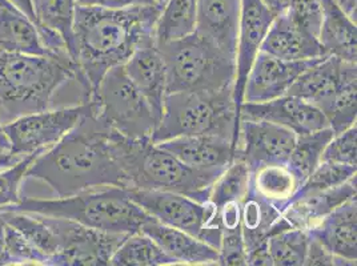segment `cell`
Instances as JSON below:
<instances>
[{"label": "cell", "instance_id": "9c48e42d", "mask_svg": "<svg viewBox=\"0 0 357 266\" xmlns=\"http://www.w3.org/2000/svg\"><path fill=\"white\" fill-rule=\"evenodd\" d=\"M130 197L155 220L187 232L219 251L222 229L218 208L212 203H199L175 192L128 189Z\"/></svg>", "mask_w": 357, "mask_h": 266}, {"label": "cell", "instance_id": "277c9868", "mask_svg": "<svg viewBox=\"0 0 357 266\" xmlns=\"http://www.w3.org/2000/svg\"><path fill=\"white\" fill-rule=\"evenodd\" d=\"M0 210L67 219L105 233L132 235L151 219L121 187H103L55 200L24 198Z\"/></svg>", "mask_w": 357, "mask_h": 266}, {"label": "cell", "instance_id": "5bb4252c", "mask_svg": "<svg viewBox=\"0 0 357 266\" xmlns=\"http://www.w3.org/2000/svg\"><path fill=\"white\" fill-rule=\"evenodd\" d=\"M275 17L276 15L263 3V0H241L236 49V76L234 86V100L238 116L247 76Z\"/></svg>", "mask_w": 357, "mask_h": 266}, {"label": "cell", "instance_id": "ee69618b", "mask_svg": "<svg viewBox=\"0 0 357 266\" xmlns=\"http://www.w3.org/2000/svg\"><path fill=\"white\" fill-rule=\"evenodd\" d=\"M263 3L275 15H280V14L287 13L292 0H263Z\"/></svg>", "mask_w": 357, "mask_h": 266}, {"label": "cell", "instance_id": "8992f818", "mask_svg": "<svg viewBox=\"0 0 357 266\" xmlns=\"http://www.w3.org/2000/svg\"><path fill=\"white\" fill-rule=\"evenodd\" d=\"M123 171L127 189L180 193L199 203L208 201L211 187L219 178L187 166L151 139H127Z\"/></svg>", "mask_w": 357, "mask_h": 266}, {"label": "cell", "instance_id": "ab89813d", "mask_svg": "<svg viewBox=\"0 0 357 266\" xmlns=\"http://www.w3.org/2000/svg\"><path fill=\"white\" fill-rule=\"evenodd\" d=\"M218 265H247V249L241 229L222 233Z\"/></svg>", "mask_w": 357, "mask_h": 266}, {"label": "cell", "instance_id": "cb8c5ba5", "mask_svg": "<svg viewBox=\"0 0 357 266\" xmlns=\"http://www.w3.org/2000/svg\"><path fill=\"white\" fill-rule=\"evenodd\" d=\"M348 64L349 61L326 56L300 75L287 95L307 100L320 109L339 87Z\"/></svg>", "mask_w": 357, "mask_h": 266}, {"label": "cell", "instance_id": "60d3db41", "mask_svg": "<svg viewBox=\"0 0 357 266\" xmlns=\"http://www.w3.org/2000/svg\"><path fill=\"white\" fill-rule=\"evenodd\" d=\"M304 265L356 266V263L332 254L319 241H316L314 238L310 237V242H308V249H307V256H305Z\"/></svg>", "mask_w": 357, "mask_h": 266}, {"label": "cell", "instance_id": "8fae6325", "mask_svg": "<svg viewBox=\"0 0 357 266\" xmlns=\"http://www.w3.org/2000/svg\"><path fill=\"white\" fill-rule=\"evenodd\" d=\"M45 217L59 238L56 266L109 265L112 254L130 236L95 230L67 219Z\"/></svg>", "mask_w": 357, "mask_h": 266}, {"label": "cell", "instance_id": "603a6c76", "mask_svg": "<svg viewBox=\"0 0 357 266\" xmlns=\"http://www.w3.org/2000/svg\"><path fill=\"white\" fill-rule=\"evenodd\" d=\"M288 228L292 226L284 219L283 212L248 185V192L241 200V233L247 251Z\"/></svg>", "mask_w": 357, "mask_h": 266}, {"label": "cell", "instance_id": "4dcf8cb0", "mask_svg": "<svg viewBox=\"0 0 357 266\" xmlns=\"http://www.w3.org/2000/svg\"><path fill=\"white\" fill-rule=\"evenodd\" d=\"M109 265L114 266H163L178 265L165 251L143 232H136L120 244L112 254Z\"/></svg>", "mask_w": 357, "mask_h": 266}, {"label": "cell", "instance_id": "6da1fadb", "mask_svg": "<svg viewBox=\"0 0 357 266\" xmlns=\"http://www.w3.org/2000/svg\"><path fill=\"white\" fill-rule=\"evenodd\" d=\"M127 139L96 115L92 104L58 144L35 159L27 178L43 181L58 197L103 187L126 188L123 152Z\"/></svg>", "mask_w": 357, "mask_h": 266}, {"label": "cell", "instance_id": "f35d334b", "mask_svg": "<svg viewBox=\"0 0 357 266\" xmlns=\"http://www.w3.org/2000/svg\"><path fill=\"white\" fill-rule=\"evenodd\" d=\"M287 14L301 30L319 39L323 20L321 0H292Z\"/></svg>", "mask_w": 357, "mask_h": 266}, {"label": "cell", "instance_id": "f1b7e54d", "mask_svg": "<svg viewBox=\"0 0 357 266\" xmlns=\"http://www.w3.org/2000/svg\"><path fill=\"white\" fill-rule=\"evenodd\" d=\"M199 0H167L156 22V45L183 39L196 31Z\"/></svg>", "mask_w": 357, "mask_h": 266}, {"label": "cell", "instance_id": "83f0119b", "mask_svg": "<svg viewBox=\"0 0 357 266\" xmlns=\"http://www.w3.org/2000/svg\"><path fill=\"white\" fill-rule=\"evenodd\" d=\"M356 89L357 64L349 63L342 75L339 87L327 103L320 108L327 118L329 128L335 134L356 124Z\"/></svg>", "mask_w": 357, "mask_h": 266}, {"label": "cell", "instance_id": "7402d4cb", "mask_svg": "<svg viewBox=\"0 0 357 266\" xmlns=\"http://www.w3.org/2000/svg\"><path fill=\"white\" fill-rule=\"evenodd\" d=\"M356 182L355 176L336 188L294 196L284 209V219L291 226L307 230L345 201L356 197Z\"/></svg>", "mask_w": 357, "mask_h": 266}, {"label": "cell", "instance_id": "44dd1931", "mask_svg": "<svg viewBox=\"0 0 357 266\" xmlns=\"http://www.w3.org/2000/svg\"><path fill=\"white\" fill-rule=\"evenodd\" d=\"M308 236L319 241L335 256L357 261V200L345 201L323 220L307 229Z\"/></svg>", "mask_w": 357, "mask_h": 266}, {"label": "cell", "instance_id": "2e32d148", "mask_svg": "<svg viewBox=\"0 0 357 266\" xmlns=\"http://www.w3.org/2000/svg\"><path fill=\"white\" fill-rule=\"evenodd\" d=\"M240 118L266 120L289 128L296 134L329 127L326 115L316 105L292 95H284L264 103H243Z\"/></svg>", "mask_w": 357, "mask_h": 266}, {"label": "cell", "instance_id": "b9f144b4", "mask_svg": "<svg viewBox=\"0 0 357 266\" xmlns=\"http://www.w3.org/2000/svg\"><path fill=\"white\" fill-rule=\"evenodd\" d=\"M149 3H153V1L152 0H77L79 6L105 7V8H123V7L137 6V4H149Z\"/></svg>", "mask_w": 357, "mask_h": 266}, {"label": "cell", "instance_id": "d590c367", "mask_svg": "<svg viewBox=\"0 0 357 266\" xmlns=\"http://www.w3.org/2000/svg\"><path fill=\"white\" fill-rule=\"evenodd\" d=\"M42 152H33L23 156L15 164L0 169V209L11 207L22 201L20 185L27 178V172L35 159Z\"/></svg>", "mask_w": 357, "mask_h": 266}, {"label": "cell", "instance_id": "7c38bea8", "mask_svg": "<svg viewBox=\"0 0 357 266\" xmlns=\"http://www.w3.org/2000/svg\"><path fill=\"white\" fill-rule=\"evenodd\" d=\"M298 134L283 125L240 118L236 156L247 164L250 172L271 164H287Z\"/></svg>", "mask_w": 357, "mask_h": 266}, {"label": "cell", "instance_id": "74e56055", "mask_svg": "<svg viewBox=\"0 0 357 266\" xmlns=\"http://www.w3.org/2000/svg\"><path fill=\"white\" fill-rule=\"evenodd\" d=\"M356 124L348 130L333 134L321 155V162L357 166Z\"/></svg>", "mask_w": 357, "mask_h": 266}, {"label": "cell", "instance_id": "484cf974", "mask_svg": "<svg viewBox=\"0 0 357 266\" xmlns=\"http://www.w3.org/2000/svg\"><path fill=\"white\" fill-rule=\"evenodd\" d=\"M0 51L26 55H47L35 23L14 6L0 7Z\"/></svg>", "mask_w": 357, "mask_h": 266}, {"label": "cell", "instance_id": "681fc988", "mask_svg": "<svg viewBox=\"0 0 357 266\" xmlns=\"http://www.w3.org/2000/svg\"><path fill=\"white\" fill-rule=\"evenodd\" d=\"M155 4H158V6H160L162 8H163L164 4L167 3V0H152Z\"/></svg>", "mask_w": 357, "mask_h": 266}, {"label": "cell", "instance_id": "1f68e13d", "mask_svg": "<svg viewBox=\"0 0 357 266\" xmlns=\"http://www.w3.org/2000/svg\"><path fill=\"white\" fill-rule=\"evenodd\" d=\"M333 134L335 132L329 127L314 132L298 134L295 147L287 164L298 176L301 184L321 162V155Z\"/></svg>", "mask_w": 357, "mask_h": 266}, {"label": "cell", "instance_id": "7dc6e473", "mask_svg": "<svg viewBox=\"0 0 357 266\" xmlns=\"http://www.w3.org/2000/svg\"><path fill=\"white\" fill-rule=\"evenodd\" d=\"M22 157L15 156V155H11V153H3L0 152V169H4L13 164H15L16 162H19Z\"/></svg>", "mask_w": 357, "mask_h": 266}, {"label": "cell", "instance_id": "c3c4849f", "mask_svg": "<svg viewBox=\"0 0 357 266\" xmlns=\"http://www.w3.org/2000/svg\"><path fill=\"white\" fill-rule=\"evenodd\" d=\"M0 152L3 153H10V143L7 140V136L3 130V118H1V112H0Z\"/></svg>", "mask_w": 357, "mask_h": 266}, {"label": "cell", "instance_id": "ac0fdd59", "mask_svg": "<svg viewBox=\"0 0 357 266\" xmlns=\"http://www.w3.org/2000/svg\"><path fill=\"white\" fill-rule=\"evenodd\" d=\"M241 0H199L196 33L236 59Z\"/></svg>", "mask_w": 357, "mask_h": 266}, {"label": "cell", "instance_id": "9a60e30c", "mask_svg": "<svg viewBox=\"0 0 357 266\" xmlns=\"http://www.w3.org/2000/svg\"><path fill=\"white\" fill-rule=\"evenodd\" d=\"M158 146L195 171L218 176L235 160L238 150L231 139L213 134L175 137Z\"/></svg>", "mask_w": 357, "mask_h": 266}, {"label": "cell", "instance_id": "bcb514c9", "mask_svg": "<svg viewBox=\"0 0 357 266\" xmlns=\"http://www.w3.org/2000/svg\"><path fill=\"white\" fill-rule=\"evenodd\" d=\"M8 222L6 221L3 213L0 212V266H4V249H6V233Z\"/></svg>", "mask_w": 357, "mask_h": 266}, {"label": "cell", "instance_id": "836d02e7", "mask_svg": "<svg viewBox=\"0 0 357 266\" xmlns=\"http://www.w3.org/2000/svg\"><path fill=\"white\" fill-rule=\"evenodd\" d=\"M310 236L307 230L288 228L268 238V251L276 266L304 265Z\"/></svg>", "mask_w": 357, "mask_h": 266}, {"label": "cell", "instance_id": "4fadbf2b", "mask_svg": "<svg viewBox=\"0 0 357 266\" xmlns=\"http://www.w3.org/2000/svg\"><path fill=\"white\" fill-rule=\"evenodd\" d=\"M323 58L326 56L289 61L259 51L247 76L243 103H264L282 97L300 75Z\"/></svg>", "mask_w": 357, "mask_h": 266}, {"label": "cell", "instance_id": "f907efd6", "mask_svg": "<svg viewBox=\"0 0 357 266\" xmlns=\"http://www.w3.org/2000/svg\"><path fill=\"white\" fill-rule=\"evenodd\" d=\"M1 6H13V4L8 3L7 0H0V7H1Z\"/></svg>", "mask_w": 357, "mask_h": 266}, {"label": "cell", "instance_id": "e0dca14e", "mask_svg": "<svg viewBox=\"0 0 357 266\" xmlns=\"http://www.w3.org/2000/svg\"><path fill=\"white\" fill-rule=\"evenodd\" d=\"M123 67L135 87L149 102L158 121H160L167 95V67L155 36L151 35L137 45Z\"/></svg>", "mask_w": 357, "mask_h": 266}, {"label": "cell", "instance_id": "30bf717a", "mask_svg": "<svg viewBox=\"0 0 357 266\" xmlns=\"http://www.w3.org/2000/svg\"><path fill=\"white\" fill-rule=\"evenodd\" d=\"M91 109V102H82L73 107L45 109L4 123L3 130L10 143V153L23 157L54 147Z\"/></svg>", "mask_w": 357, "mask_h": 266}, {"label": "cell", "instance_id": "ffe728a7", "mask_svg": "<svg viewBox=\"0 0 357 266\" xmlns=\"http://www.w3.org/2000/svg\"><path fill=\"white\" fill-rule=\"evenodd\" d=\"M260 51L289 61L328 56L319 39L298 27L287 13L273 19Z\"/></svg>", "mask_w": 357, "mask_h": 266}, {"label": "cell", "instance_id": "e575fe53", "mask_svg": "<svg viewBox=\"0 0 357 266\" xmlns=\"http://www.w3.org/2000/svg\"><path fill=\"white\" fill-rule=\"evenodd\" d=\"M357 166H349L344 164L320 162L312 173L300 185L295 196L304 193L327 191L336 188L356 176Z\"/></svg>", "mask_w": 357, "mask_h": 266}, {"label": "cell", "instance_id": "7a4b0ae2", "mask_svg": "<svg viewBox=\"0 0 357 266\" xmlns=\"http://www.w3.org/2000/svg\"><path fill=\"white\" fill-rule=\"evenodd\" d=\"M162 13L158 4H137L123 8L76 7L74 59L82 87V102H89L105 75L124 65L137 45L153 35Z\"/></svg>", "mask_w": 357, "mask_h": 266}, {"label": "cell", "instance_id": "7bdbcfd3", "mask_svg": "<svg viewBox=\"0 0 357 266\" xmlns=\"http://www.w3.org/2000/svg\"><path fill=\"white\" fill-rule=\"evenodd\" d=\"M8 3H11L16 10H19L22 14L27 16L35 23V14H33V6H32V0H7Z\"/></svg>", "mask_w": 357, "mask_h": 266}, {"label": "cell", "instance_id": "52a82bcc", "mask_svg": "<svg viewBox=\"0 0 357 266\" xmlns=\"http://www.w3.org/2000/svg\"><path fill=\"white\" fill-rule=\"evenodd\" d=\"M158 47L167 67V93L234 89L236 59L196 32Z\"/></svg>", "mask_w": 357, "mask_h": 266}, {"label": "cell", "instance_id": "4316f807", "mask_svg": "<svg viewBox=\"0 0 357 266\" xmlns=\"http://www.w3.org/2000/svg\"><path fill=\"white\" fill-rule=\"evenodd\" d=\"M301 182L288 164H271L251 172L250 187L284 212Z\"/></svg>", "mask_w": 357, "mask_h": 266}, {"label": "cell", "instance_id": "5b68a950", "mask_svg": "<svg viewBox=\"0 0 357 266\" xmlns=\"http://www.w3.org/2000/svg\"><path fill=\"white\" fill-rule=\"evenodd\" d=\"M238 124L232 88L222 92H174L165 95L163 114L151 140L158 144L183 136L213 134L231 139L238 147Z\"/></svg>", "mask_w": 357, "mask_h": 266}, {"label": "cell", "instance_id": "3957f363", "mask_svg": "<svg viewBox=\"0 0 357 266\" xmlns=\"http://www.w3.org/2000/svg\"><path fill=\"white\" fill-rule=\"evenodd\" d=\"M77 77V65L68 52L26 55L0 51L1 118L10 121L50 109L56 91Z\"/></svg>", "mask_w": 357, "mask_h": 266}, {"label": "cell", "instance_id": "f546056e", "mask_svg": "<svg viewBox=\"0 0 357 266\" xmlns=\"http://www.w3.org/2000/svg\"><path fill=\"white\" fill-rule=\"evenodd\" d=\"M32 6L38 31L45 29L59 35L73 58L77 0H32Z\"/></svg>", "mask_w": 357, "mask_h": 266}, {"label": "cell", "instance_id": "f6af8a7d", "mask_svg": "<svg viewBox=\"0 0 357 266\" xmlns=\"http://www.w3.org/2000/svg\"><path fill=\"white\" fill-rule=\"evenodd\" d=\"M336 4L342 8V11L349 16L354 22H356V10L357 1L356 0H335Z\"/></svg>", "mask_w": 357, "mask_h": 266}, {"label": "cell", "instance_id": "ba28073f", "mask_svg": "<svg viewBox=\"0 0 357 266\" xmlns=\"http://www.w3.org/2000/svg\"><path fill=\"white\" fill-rule=\"evenodd\" d=\"M89 102L93 104L96 115L105 118L115 131L132 140L151 139L159 123L123 65L114 67L105 75Z\"/></svg>", "mask_w": 357, "mask_h": 266}, {"label": "cell", "instance_id": "d4e9b609", "mask_svg": "<svg viewBox=\"0 0 357 266\" xmlns=\"http://www.w3.org/2000/svg\"><path fill=\"white\" fill-rule=\"evenodd\" d=\"M323 20L319 42L328 56L344 61H357L356 22L347 15L335 0H321Z\"/></svg>", "mask_w": 357, "mask_h": 266}, {"label": "cell", "instance_id": "d6986e66", "mask_svg": "<svg viewBox=\"0 0 357 266\" xmlns=\"http://www.w3.org/2000/svg\"><path fill=\"white\" fill-rule=\"evenodd\" d=\"M140 232L151 237L178 265H218L219 251L187 232L162 224L153 217Z\"/></svg>", "mask_w": 357, "mask_h": 266}, {"label": "cell", "instance_id": "8d00e7d4", "mask_svg": "<svg viewBox=\"0 0 357 266\" xmlns=\"http://www.w3.org/2000/svg\"><path fill=\"white\" fill-rule=\"evenodd\" d=\"M6 265H40L45 266L43 258L30 241L17 229L8 224L6 233L4 266Z\"/></svg>", "mask_w": 357, "mask_h": 266}, {"label": "cell", "instance_id": "d6a6232c", "mask_svg": "<svg viewBox=\"0 0 357 266\" xmlns=\"http://www.w3.org/2000/svg\"><path fill=\"white\" fill-rule=\"evenodd\" d=\"M251 172L238 156L223 173L216 178L209 191L208 201L215 207L222 208L228 203H241L248 192Z\"/></svg>", "mask_w": 357, "mask_h": 266}]
</instances>
